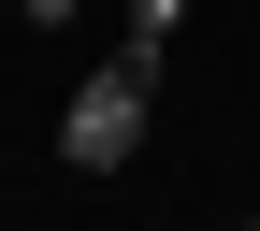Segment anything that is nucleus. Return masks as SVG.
<instances>
[{"label": "nucleus", "mask_w": 260, "mask_h": 231, "mask_svg": "<svg viewBox=\"0 0 260 231\" xmlns=\"http://www.w3.org/2000/svg\"><path fill=\"white\" fill-rule=\"evenodd\" d=\"M145 116H159V58L116 44L102 73L58 102V159H73V174H130V159H145Z\"/></svg>", "instance_id": "obj_1"}, {"label": "nucleus", "mask_w": 260, "mask_h": 231, "mask_svg": "<svg viewBox=\"0 0 260 231\" xmlns=\"http://www.w3.org/2000/svg\"><path fill=\"white\" fill-rule=\"evenodd\" d=\"M174 29H188V0H130V58H159Z\"/></svg>", "instance_id": "obj_2"}, {"label": "nucleus", "mask_w": 260, "mask_h": 231, "mask_svg": "<svg viewBox=\"0 0 260 231\" xmlns=\"http://www.w3.org/2000/svg\"><path fill=\"white\" fill-rule=\"evenodd\" d=\"M15 15H29V29H73V0H15Z\"/></svg>", "instance_id": "obj_3"}]
</instances>
